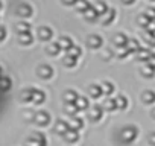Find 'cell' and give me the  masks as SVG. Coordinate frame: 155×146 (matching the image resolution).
Masks as SVG:
<instances>
[{
  "label": "cell",
  "instance_id": "836d02e7",
  "mask_svg": "<svg viewBox=\"0 0 155 146\" xmlns=\"http://www.w3.org/2000/svg\"><path fill=\"white\" fill-rule=\"evenodd\" d=\"M64 113L68 117H73L76 114H81L79 110H78V107H76V104H64Z\"/></svg>",
  "mask_w": 155,
  "mask_h": 146
},
{
  "label": "cell",
  "instance_id": "4316f807",
  "mask_svg": "<svg viewBox=\"0 0 155 146\" xmlns=\"http://www.w3.org/2000/svg\"><path fill=\"white\" fill-rule=\"evenodd\" d=\"M116 104H117V111H126L129 108V105H131L129 98L125 93H119L116 96Z\"/></svg>",
  "mask_w": 155,
  "mask_h": 146
},
{
  "label": "cell",
  "instance_id": "60d3db41",
  "mask_svg": "<svg viewBox=\"0 0 155 146\" xmlns=\"http://www.w3.org/2000/svg\"><path fill=\"white\" fill-rule=\"evenodd\" d=\"M146 141H147L149 146H155V129H152V131L147 132V135H146Z\"/></svg>",
  "mask_w": 155,
  "mask_h": 146
},
{
  "label": "cell",
  "instance_id": "ee69618b",
  "mask_svg": "<svg viewBox=\"0 0 155 146\" xmlns=\"http://www.w3.org/2000/svg\"><path fill=\"white\" fill-rule=\"evenodd\" d=\"M119 2H120L123 6H126V8H131V6H134V5L137 3V0H119Z\"/></svg>",
  "mask_w": 155,
  "mask_h": 146
},
{
  "label": "cell",
  "instance_id": "f6af8a7d",
  "mask_svg": "<svg viewBox=\"0 0 155 146\" xmlns=\"http://www.w3.org/2000/svg\"><path fill=\"white\" fill-rule=\"evenodd\" d=\"M147 64H149L150 67H153V68H155V53H152V56L147 59Z\"/></svg>",
  "mask_w": 155,
  "mask_h": 146
},
{
  "label": "cell",
  "instance_id": "ffe728a7",
  "mask_svg": "<svg viewBox=\"0 0 155 146\" xmlns=\"http://www.w3.org/2000/svg\"><path fill=\"white\" fill-rule=\"evenodd\" d=\"M56 43L59 44V47L62 49V52L64 53H67L76 43H74V40L70 37V35H67V34H64V35H59L58 37V40H56Z\"/></svg>",
  "mask_w": 155,
  "mask_h": 146
},
{
  "label": "cell",
  "instance_id": "ab89813d",
  "mask_svg": "<svg viewBox=\"0 0 155 146\" xmlns=\"http://www.w3.org/2000/svg\"><path fill=\"white\" fill-rule=\"evenodd\" d=\"M143 12L146 14V17H147L150 22H153V20H155V6H147Z\"/></svg>",
  "mask_w": 155,
  "mask_h": 146
},
{
  "label": "cell",
  "instance_id": "1f68e13d",
  "mask_svg": "<svg viewBox=\"0 0 155 146\" xmlns=\"http://www.w3.org/2000/svg\"><path fill=\"white\" fill-rule=\"evenodd\" d=\"M90 8H91V2H88V0H78V3L74 6V11L79 15H84Z\"/></svg>",
  "mask_w": 155,
  "mask_h": 146
},
{
  "label": "cell",
  "instance_id": "8992f818",
  "mask_svg": "<svg viewBox=\"0 0 155 146\" xmlns=\"http://www.w3.org/2000/svg\"><path fill=\"white\" fill-rule=\"evenodd\" d=\"M14 12L18 17V20H29V18L34 17L35 9H34V6L29 2H21V3H18L15 6V11Z\"/></svg>",
  "mask_w": 155,
  "mask_h": 146
},
{
  "label": "cell",
  "instance_id": "ba28073f",
  "mask_svg": "<svg viewBox=\"0 0 155 146\" xmlns=\"http://www.w3.org/2000/svg\"><path fill=\"white\" fill-rule=\"evenodd\" d=\"M47 144H49V140H47V137L43 131L32 132L26 138V143H25V146H47Z\"/></svg>",
  "mask_w": 155,
  "mask_h": 146
},
{
  "label": "cell",
  "instance_id": "e575fe53",
  "mask_svg": "<svg viewBox=\"0 0 155 146\" xmlns=\"http://www.w3.org/2000/svg\"><path fill=\"white\" fill-rule=\"evenodd\" d=\"M68 55H71V56H74V58H78V59H81L82 58V55H84V47L82 46H79V44H74L68 52H67Z\"/></svg>",
  "mask_w": 155,
  "mask_h": 146
},
{
  "label": "cell",
  "instance_id": "30bf717a",
  "mask_svg": "<svg viewBox=\"0 0 155 146\" xmlns=\"http://www.w3.org/2000/svg\"><path fill=\"white\" fill-rule=\"evenodd\" d=\"M116 22H117V9L113 8V6H110V9L99 17V25L104 26V28L113 26Z\"/></svg>",
  "mask_w": 155,
  "mask_h": 146
},
{
  "label": "cell",
  "instance_id": "9a60e30c",
  "mask_svg": "<svg viewBox=\"0 0 155 146\" xmlns=\"http://www.w3.org/2000/svg\"><path fill=\"white\" fill-rule=\"evenodd\" d=\"M140 102L144 105V107H153L155 105V90L152 88H146L140 93Z\"/></svg>",
  "mask_w": 155,
  "mask_h": 146
},
{
  "label": "cell",
  "instance_id": "cb8c5ba5",
  "mask_svg": "<svg viewBox=\"0 0 155 146\" xmlns=\"http://www.w3.org/2000/svg\"><path fill=\"white\" fill-rule=\"evenodd\" d=\"M68 123H70V128L71 129H76V131L81 132L84 129V126H85V119L81 114H76V116H73V117L68 119Z\"/></svg>",
  "mask_w": 155,
  "mask_h": 146
},
{
  "label": "cell",
  "instance_id": "2e32d148",
  "mask_svg": "<svg viewBox=\"0 0 155 146\" xmlns=\"http://www.w3.org/2000/svg\"><path fill=\"white\" fill-rule=\"evenodd\" d=\"M14 32L15 35H21V34H29V32H35L31 22L29 20H18L15 25H14Z\"/></svg>",
  "mask_w": 155,
  "mask_h": 146
},
{
  "label": "cell",
  "instance_id": "277c9868",
  "mask_svg": "<svg viewBox=\"0 0 155 146\" xmlns=\"http://www.w3.org/2000/svg\"><path fill=\"white\" fill-rule=\"evenodd\" d=\"M35 76L40 81L47 82V81L53 79V76H55V67L50 62H40L35 67Z\"/></svg>",
  "mask_w": 155,
  "mask_h": 146
},
{
  "label": "cell",
  "instance_id": "44dd1931",
  "mask_svg": "<svg viewBox=\"0 0 155 146\" xmlns=\"http://www.w3.org/2000/svg\"><path fill=\"white\" fill-rule=\"evenodd\" d=\"M91 99L87 96V95H81L79 98H78V101H76V107H78V110H79V113L82 114V113H87L90 108H91Z\"/></svg>",
  "mask_w": 155,
  "mask_h": 146
},
{
  "label": "cell",
  "instance_id": "d6a6232c",
  "mask_svg": "<svg viewBox=\"0 0 155 146\" xmlns=\"http://www.w3.org/2000/svg\"><path fill=\"white\" fill-rule=\"evenodd\" d=\"M141 47V44H140V41L137 40V38H132V37H129V41H128V44H126V49L132 53V56H134V53L138 50Z\"/></svg>",
  "mask_w": 155,
  "mask_h": 146
},
{
  "label": "cell",
  "instance_id": "52a82bcc",
  "mask_svg": "<svg viewBox=\"0 0 155 146\" xmlns=\"http://www.w3.org/2000/svg\"><path fill=\"white\" fill-rule=\"evenodd\" d=\"M87 114V120L90 122V123H101L102 120H104V117H105V111H104V108H102V105L99 104H93L91 105V108L85 113Z\"/></svg>",
  "mask_w": 155,
  "mask_h": 146
},
{
  "label": "cell",
  "instance_id": "bcb514c9",
  "mask_svg": "<svg viewBox=\"0 0 155 146\" xmlns=\"http://www.w3.org/2000/svg\"><path fill=\"white\" fill-rule=\"evenodd\" d=\"M149 116H150V119H152V120L155 122V105H153V107H152V108L149 110Z\"/></svg>",
  "mask_w": 155,
  "mask_h": 146
},
{
  "label": "cell",
  "instance_id": "9c48e42d",
  "mask_svg": "<svg viewBox=\"0 0 155 146\" xmlns=\"http://www.w3.org/2000/svg\"><path fill=\"white\" fill-rule=\"evenodd\" d=\"M35 90H37V87H34V85H25L18 91V101L21 104H25V105L32 104L34 102V96H35Z\"/></svg>",
  "mask_w": 155,
  "mask_h": 146
},
{
  "label": "cell",
  "instance_id": "603a6c76",
  "mask_svg": "<svg viewBox=\"0 0 155 146\" xmlns=\"http://www.w3.org/2000/svg\"><path fill=\"white\" fill-rule=\"evenodd\" d=\"M152 50L150 49H147V47H140L135 53H134V58L137 59V62H140V64H144V62H147V59L152 56Z\"/></svg>",
  "mask_w": 155,
  "mask_h": 146
},
{
  "label": "cell",
  "instance_id": "484cf974",
  "mask_svg": "<svg viewBox=\"0 0 155 146\" xmlns=\"http://www.w3.org/2000/svg\"><path fill=\"white\" fill-rule=\"evenodd\" d=\"M102 108H104V111L105 113H110V114H113V113H116L117 111V104H116V98H104L102 99Z\"/></svg>",
  "mask_w": 155,
  "mask_h": 146
},
{
  "label": "cell",
  "instance_id": "d6986e66",
  "mask_svg": "<svg viewBox=\"0 0 155 146\" xmlns=\"http://www.w3.org/2000/svg\"><path fill=\"white\" fill-rule=\"evenodd\" d=\"M62 140H64V143H65V144H68V146H76L78 143L81 141V132L70 128V131L62 137Z\"/></svg>",
  "mask_w": 155,
  "mask_h": 146
},
{
  "label": "cell",
  "instance_id": "7402d4cb",
  "mask_svg": "<svg viewBox=\"0 0 155 146\" xmlns=\"http://www.w3.org/2000/svg\"><path fill=\"white\" fill-rule=\"evenodd\" d=\"M61 64H62L64 68L73 70V68L78 67V64H79V59L74 58V56H71V55H68V53H64L62 58H61Z\"/></svg>",
  "mask_w": 155,
  "mask_h": 146
},
{
  "label": "cell",
  "instance_id": "f546056e",
  "mask_svg": "<svg viewBox=\"0 0 155 146\" xmlns=\"http://www.w3.org/2000/svg\"><path fill=\"white\" fill-rule=\"evenodd\" d=\"M91 8L99 14V17L102 14H105L108 9H110V5L105 2V0H94V2H91Z\"/></svg>",
  "mask_w": 155,
  "mask_h": 146
},
{
  "label": "cell",
  "instance_id": "8d00e7d4",
  "mask_svg": "<svg viewBox=\"0 0 155 146\" xmlns=\"http://www.w3.org/2000/svg\"><path fill=\"white\" fill-rule=\"evenodd\" d=\"M135 22H137V25H138V26L144 28V26H147V25H149V22H150V20L146 17V14H144V12H140V14L137 15Z\"/></svg>",
  "mask_w": 155,
  "mask_h": 146
},
{
  "label": "cell",
  "instance_id": "8fae6325",
  "mask_svg": "<svg viewBox=\"0 0 155 146\" xmlns=\"http://www.w3.org/2000/svg\"><path fill=\"white\" fill-rule=\"evenodd\" d=\"M87 96H88L91 101L104 99L105 95H104V90H102L101 82H90V84L87 85Z\"/></svg>",
  "mask_w": 155,
  "mask_h": 146
},
{
  "label": "cell",
  "instance_id": "b9f144b4",
  "mask_svg": "<svg viewBox=\"0 0 155 146\" xmlns=\"http://www.w3.org/2000/svg\"><path fill=\"white\" fill-rule=\"evenodd\" d=\"M59 3L64 6V8H74L78 0H59Z\"/></svg>",
  "mask_w": 155,
  "mask_h": 146
},
{
  "label": "cell",
  "instance_id": "4dcf8cb0",
  "mask_svg": "<svg viewBox=\"0 0 155 146\" xmlns=\"http://www.w3.org/2000/svg\"><path fill=\"white\" fill-rule=\"evenodd\" d=\"M82 17V20L85 22V23H88V25H94V23H99V14L93 9V8H90L84 15H81Z\"/></svg>",
  "mask_w": 155,
  "mask_h": 146
},
{
  "label": "cell",
  "instance_id": "d4e9b609",
  "mask_svg": "<svg viewBox=\"0 0 155 146\" xmlns=\"http://www.w3.org/2000/svg\"><path fill=\"white\" fill-rule=\"evenodd\" d=\"M138 73L143 79H153L155 78V68L150 67L147 62H144L138 67Z\"/></svg>",
  "mask_w": 155,
  "mask_h": 146
},
{
  "label": "cell",
  "instance_id": "7dc6e473",
  "mask_svg": "<svg viewBox=\"0 0 155 146\" xmlns=\"http://www.w3.org/2000/svg\"><path fill=\"white\" fill-rule=\"evenodd\" d=\"M149 2H155V0H149Z\"/></svg>",
  "mask_w": 155,
  "mask_h": 146
},
{
  "label": "cell",
  "instance_id": "6da1fadb",
  "mask_svg": "<svg viewBox=\"0 0 155 146\" xmlns=\"http://www.w3.org/2000/svg\"><path fill=\"white\" fill-rule=\"evenodd\" d=\"M32 123H34L37 128H40V129H46V128H49L50 125H53V117H52V114H50L47 110L38 108V110H35V113H34Z\"/></svg>",
  "mask_w": 155,
  "mask_h": 146
},
{
  "label": "cell",
  "instance_id": "7bdbcfd3",
  "mask_svg": "<svg viewBox=\"0 0 155 146\" xmlns=\"http://www.w3.org/2000/svg\"><path fill=\"white\" fill-rule=\"evenodd\" d=\"M2 84H3V90L8 91V90H9V84H11V79H9L8 75H3V82H2Z\"/></svg>",
  "mask_w": 155,
  "mask_h": 146
},
{
  "label": "cell",
  "instance_id": "74e56055",
  "mask_svg": "<svg viewBox=\"0 0 155 146\" xmlns=\"http://www.w3.org/2000/svg\"><path fill=\"white\" fill-rule=\"evenodd\" d=\"M8 40V29H6V25L2 23V26H0V44H5Z\"/></svg>",
  "mask_w": 155,
  "mask_h": 146
},
{
  "label": "cell",
  "instance_id": "3957f363",
  "mask_svg": "<svg viewBox=\"0 0 155 146\" xmlns=\"http://www.w3.org/2000/svg\"><path fill=\"white\" fill-rule=\"evenodd\" d=\"M35 37H37V40H38L40 43L49 44V43H52L53 38H55V29H53L50 25H40V26H37V29H35Z\"/></svg>",
  "mask_w": 155,
  "mask_h": 146
},
{
  "label": "cell",
  "instance_id": "4fadbf2b",
  "mask_svg": "<svg viewBox=\"0 0 155 146\" xmlns=\"http://www.w3.org/2000/svg\"><path fill=\"white\" fill-rule=\"evenodd\" d=\"M128 41H129V37H128L126 32H116L111 37V44H113V47H116V50L122 49V47H126Z\"/></svg>",
  "mask_w": 155,
  "mask_h": 146
},
{
  "label": "cell",
  "instance_id": "5bb4252c",
  "mask_svg": "<svg viewBox=\"0 0 155 146\" xmlns=\"http://www.w3.org/2000/svg\"><path fill=\"white\" fill-rule=\"evenodd\" d=\"M37 37H35V32H29V34H21V35H17V44L20 47H32L34 43H35Z\"/></svg>",
  "mask_w": 155,
  "mask_h": 146
},
{
  "label": "cell",
  "instance_id": "f35d334b",
  "mask_svg": "<svg viewBox=\"0 0 155 146\" xmlns=\"http://www.w3.org/2000/svg\"><path fill=\"white\" fill-rule=\"evenodd\" d=\"M111 58H116V52H111L108 49H102V59L104 61H110Z\"/></svg>",
  "mask_w": 155,
  "mask_h": 146
},
{
  "label": "cell",
  "instance_id": "d590c367",
  "mask_svg": "<svg viewBox=\"0 0 155 146\" xmlns=\"http://www.w3.org/2000/svg\"><path fill=\"white\" fill-rule=\"evenodd\" d=\"M129 56H132V53H131L126 47H122V49H117V50H116V58H117V59L125 61V59H128Z\"/></svg>",
  "mask_w": 155,
  "mask_h": 146
},
{
  "label": "cell",
  "instance_id": "7c38bea8",
  "mask_svg": "<svg viewBox=\"0 0 155 146\" xmlns=\"http://www.w3.org/2000/svg\"><path fill=\"white\" fill-rule=\"evenodd\" d=\"M52 129H53V134H56L58 137H64L68 131H70V123H68V120H65V119H56L55 122H53V125H52Z\"/></svg>",
  "mask_w": 155,
  "mask_h": 146
},
{
  "label": "cell",
  "instance_id": "f1b7e54d",
  "mask_svg": "<svg viewBox=\"0 0 155 146\" xmlns=\"http://www.w3.org/2000/svg\"><path fill=\"white\" fill-rule=\"evenodd\" d=\"M46 101H47V93L43 90V88H38L37 87V90H35V96H34V105L35 107H43L44 104H46Z\"/></svg>",
  "mask_w": 155,
  "mask_h": 146
},
{
  "label": "cell",
  "instance_id": "7a4b0ae2",
  "mask_svg": "<svg viewBox=\"0 0 155 146\" xmlns=\"http://www.w3.org/2000/svg\"><path fill=\"white\" fill-rule=\"evenodd\" d=\"M138 135H140V128L134 123H128V125L122 126V129H120V140L125 144H132L134 141H137Z\"/></svg>",
  "mask_w": 155,
  "mask_h": 146
},
{
  "label": "cell",
  "instance_id": "83f0119b",
  "mask_svg": "<svg viewBox=\"0 0 155 146\" xmlns=\"http://www.w3.org/2000/svg\"><path fill=\"white\" fill-rule=\"evenodd\" d=\"M101 85H102V90H104L105 98H111V96H114V93H116V84H114L113 81H110V79H104V81H101Z\"/></svg>",
  "mask_w": 155,
  "mask_h": 146
},
{
  "label": "cell",
  "instance_id": "ac0fdd59",
  "mask_svg": "<svg viewBox=\"0 0 155 146\" xmlns=\"http://www.w3.org/2000/svg\"><path fill=\"white\" fill-rule=\"evenodd\" d=\"M79 96H81V93L78 91V90H74V88H65L62 91V95H61V99H62L64 104H76V101H78V98H79Z\"/></svg>",
  "mask_w": 155,
  "mask_h": 146
},
{
  "label": "cell",
  "instance_id": "5b68a950",
  "mask_svg": "<svg viewBox=\"0 0 155 146\" xmlns=\"http://www.w3.org/2000/svg\"><path fill=\"white\" fill-rule=\"evenodd\" d=\"M104 44H105V40H104V37H102L101 34L91 32V34H88L87 38H85V47H87L88 50H93V52L102 50V49H104Z\"/></svg>",
  "mask_w": 155,
  "mask_h": 146
},
{
  "label": "cell",
  "instance_id": "e0dca14e",
  "mask_svg": "<svg viewBox=\"0 0 155 146\" xmlns=\"http://www.w3.org/2000/svg\"><path fill=\"white\" fill-rule=\"evenodd\" d=\"M61 52H62V49L59 47V44L56 41H52L49 44H44V53H46V56H49L52 59L59 58L61 56Z\"/></svg>",
  "mask_w": 155,
  "mask_h": 146
}]
</instances>
